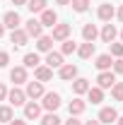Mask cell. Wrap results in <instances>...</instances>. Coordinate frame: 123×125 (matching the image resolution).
I'll use <instances>...</instances> for the list:
<instances>
[{"mask_svg":"<svg viewBox=\"0 0 123 125\" xmlns=\"http://www.w3.org/2000/svg\"><path fill=\"white\" fill-rule=\"evenodd\" d=\"M41 99H44V101H41V108H46L48 113H56V111L61 108V104H63L58 92H46Z\"/></svg>","mask_w":123,"mask_h":125,"instance_id":"cell-1","label":"cell"},{"mask_svg":"<svg viewBox=\"0 0 123 125\" xmlns=\"http://www.w3.org/2000/svg\"><path fill=\"white\" fill-rule=\"evenodd\" d=\"M113 84H116V75H113L111 70H104V72L97 75V87H99V89H111Z\"/></svg>","mask_w":123,"mask_h":125,"instance_id":"cell-2","label":"cell"},{"mask_svg":"<svg viewBox=\"0 0 123 125\" xmlns=\"http://www.w3.org/2000/svg\"><path fill=\"white\" fill-rule=\"evenodd\" d=\"M116 118H118V113H116V108H113V106H104V108L99 111V115H97V120H99L101 125L116 123Z\"/></svg>","mask_w":123,"mask_h":125,"instance_id":"cell-3","label":"cell"},{"mask_svg":"<svg viewBox=\"0 0 123 125\" xmlns=\"http://www.w3.org/2000/svg\"><path fill=\"white\" fill-rule=\"evenodd\" d=\"M10 82H15V87H19V84H27L29 79H27V67L24 65H17V67H12L10 70Z\"/></svg>","mask_w":123,"mask_h":125,"instance_id":"cell-4","label":"cell"},{"mask_svg":"<svg viewBox=\"0 0 123 125\" xmlns=\"http://www.w3.org/2000/svg\"><path fill=\"white\" fill-rule=\"evenodd\" d=\"M7 99H10V106H24V104H27V94L22 92V89H19V87H12V89H10V92H7Z\"/></svg>","mask_w":123,"mask_h":125,"instance_id":"cell-5","label":"cell"},{"mask_svg":"<svg viewBox=\"0 0 123 125\" xmlns=\"http://www.w3.org/2000/svg\"><path fill=\"white\" fill-rule=\"evenodd\" d=\"M2 24H5V29H19V24H22V17L17 10H10V12H5L2 17Z\"/></svg>","mask_w":123,"mask_h":125,"instance_id":"cell-6","label":"cell"},{"mask_svg":"<svg viewBox=\"0 0 123 125\" xmlns=\"http://www.w3.org/2000/svg\"><path fill=\"white\" fill-rule=\"evenodd\" d=\"M70 31H73V27L70 24H56L53 27V34H51V39L53 41H65V39H70Z\"/></svg>","mask_w":123,"mask_h":125,"instance_id":"cell-7","label":"cell"},{"mask_svg":"<svg viewBox=\"0 0 123 125\" xmlns=\"http://www.w3.org/2000/svg\"><path fill=\"white\" fill-rule=\"evenodd\" d=\"M97 17H99L101 22H111V19L116 17V7H113L111 2H101L99 10H97Z\"/></svg>","mask_w":123,"mask_h":125,"instance_id":"cell-8","label":"cell"},{"mask_svg":"<svg viewBox=\"0 0 123 125\" xmlns=\"http://www.w3.org/2000/svg\"><path fill=\"white\" fill-rule=\"evenodd\" d=\"M24 94H27V99H41L44 96V82H27V89H24Z\"/></svg>","mask_w":123,"mask_h":125,"instance_id":"cell-9","label":"cell"},{"mask_svg":"<svg viewBox=\"0 0 123 125\" xmlns=\"http://www.w3.org/2000/svg\"><path fill=\"white\" fill-rule=\"evenodd\" d=\"M58 77L63 79V82H70V79H75L77 77V65H73V62H63L61 67H58Z\"/></svg>","mask_w":123,"mask_h":125,"instance_id":"cell-10","label":"cell"},{"mask_svg":"<svg viewBox=\"0 0 123 125\" xmlns=\"http://www.w3.org/2000/svg\"><path fill=\"white\" fill-rule=\"evenodd\" d=\"M24 31H27V36H34V39L44 36V27H41V22H39V19H34V17L24 24Z\"/></svg>","mask_w":123,"mask_h":125,"instance_id":"cell-11","label":"cell"},{"mask_svg":"<svg viewBox=\"0 0 123 125\" xmlns=\"http://www.w3.org/2000/svg\"><path fill=\"white\" fill-rule=\"evenodd\" d=\"M39 118H41V106L34 101H27L24 104V120H39Z\"/></svg>","mask_w":123,"mask_h":125,"instance_id":"cell-12","label":"cell"},{"mask_svg":"<svg viewBox=\"0 0 123 125\" xmlns=\"http://www.w3.org/2000/svg\"><path fill=\"white\" fill-rule=\"evenodd\" d=\"M99 36H101V41H104V43H113V41H116V36H118V29H116L111 22H106V24H104V29L99 31Z\"/></svg>","mask_w":123,"mask_h":125,"instance_id":"cell-13","label":"cell"},{"mask_svg":"<svg viewBox=\"0 0 123 125\" xmlns=\"http://www.w3.org/2000/svg\"><path fill=\"white\" fill-rule=\"evenodd\" d=\"M39 22H41V27H51V29H53V27L58 24V12L46 7V10L41 12V19H39Z\"/></svg>","mask_w":123,"mask_h":125,"instance_id":"cell-14","label":"cell"},{"mask_svg":"<svg viewBox=\"0 0 123 125\" xmlns=\"http://www.w3.org/2000/svg\"><path fill=\"white\" fill-rule=\"evenodd\" d=\"M44 62H46L51 70H58V67L63 65V53H61V51H48V53H46V60H44Z\"/></svg>","mask_w":123,"mask_h":125,"instance_id":"cell-15","label":"cell"},{"mask_svg":"<svg viewBox=\"0 0 123 125\" xmlns=\"http://www.w3.org/2000/svg\"><path fill=\"white\" fill-rule=\"evenodd\" d=\"M89 79H85V77H75L73 79V92H75V96H82V94H87L89 92Z\"/></svg>","mask_w":123,"mask_h":125,"instance_id":"cell-16","label":"cell"},{"mask_svg":"<svg viewBox=\"0 0 123 125\" xmlns=\"http://www.w3.org/2000/svg\"><path fill=\"white\" fill-rule=\"evenodd\" d=\"M27 41H29V36H27L24 29H12V34H10V43H15V48L24 46Z\"/></svg>","mask_w":123,"mask_h":125,"instance_id":"cell-17","label":"cell"},{"mask_svg":"<svg viewBox=\"0 0 123 125\" xmlns=\"http://www.w3.org/2000/svg\"><path fill=\"white\" fill-rule=\"evenodd\" d=\"M111 65H113V58H111L109 53H101V55H97V60H94V67H97L99 72H104V70H111Z\"/></svg>","mask_w":123,"mask_h":125,"instance_id":"cell-18","label":"cell"},{"mask_svg":"<svg viewBox=\"0 0 123 125\" xmlns=\"http://www.w3.org/2000/svg\"><path fill=\"white\" fill-rule=\"evenodd\" d=\"M34 77H36V82H48L53 77V70L48 65H39V67H34Z\"/></svg>","mask_w":123,"mask_h":125,"instance_id":"cell-19","label":"cell"},{"mask_svg":"<svg viewBox=\"0 0 123 125\" xmlns=\"http://www.w3.org/2000/svg\"><path fill=\"white\" fill-rule=\"evenodd\" d=\"M94 51H97V46H94L92 41H85V43H82V46H77V55H80V58H82V60H87V58H92L94 55Z\"/></svg>","mask_w":123,"mask_h":125,"instance_id":"cell-20","label":"cell"},{"mask_svg":"<svg viewBox=\"0 0 123 125\" xmlns=\"http://www.w3.org/2000/svg\"><path fill=\"white\" fill-rule=\"evenodd\" d=\"M85 108H87V104L77 96V99H73L70 104H68V111H70V115H82L85 113Z\"/></svg>","mask_w":123,"mask_h":125,"instance_id":"cell-21","label":"cell"},{"mask_svg":"<svg viewBox=\"0 0 123 125\" xmlns=\"http://www.w3.org/2000/svg\"><path fill=\"white\" fill-rule=\"evenodd\" d=\"M36 51H39V53L53 51V39H51V36H39V39H36Z\"/></svg>","mask_w":123,"mask_h":125,"instance_id":"cell-22","label":"cell"},{"mask_svg":"<svg viewBox=\"0 0 123 125\" xmlns=\"http://www.w3.org/2000/svg\"><path fill=\"white\" fill-rule=\"evenodd\" d=\"M97 36H99V29L94 27L92 22L82 27V39H85V41H92V43H94V39H97Z\"/></svg>","mask_w":123,"mask_h":125,"instance_id":"cell-23","label":"cell"},{"mask_svg":"<svg viewBox=\"0 0 123 125\" xmlns=\"http://www.w3.org/2000/svg\"><path fill=\"white\" fill-rule=\"evenodd\" d=\"M87 99H89L92 104H101V101H104V89H99V87H89Z\"/></svg>","mask_w":123,"mask_h":125,"instance_id":"cell-24","label":"cell"},{"mask_svg":"<svg viewBox=\"0 0 123 125\" xmlns=\"http://www.w3.org/2000/svg\"><path fill=\"white\" fill-rule=\"evenodd\" d=\"M46 5H48L46 0H27V10L29 12H39V15L46 10Z\"/></svg>","mask_w":123,"mask_h":125,"instance_id":"cell-25","label":"cell"},{"mask_svg":"<svg viewBox=\"0 0 123 125\" xmlns=\"http://www.w3.org/2000/svg\"><path fill=\"white\" fill-rule=\"evenodd\" d=\"M39 65H41V58H39V53H36V51L24 55V67H27V70H29V67H39Z\"/></svg>","mask_w":123,"mask_h":125,"instance_id":"cell-26","label":"cell"},{"mask_svg":"<svg viewBox=\"0 0 123 125\" xmlns=\"http://www.w3.org/2000/svg\"><path fill=\"white\" fill-rule=\"evenodd\" d=\"M63 46H61V53L63 55H70V53H75L77 51V43L73 41V39H65V41H61Z\"/></svg>","mask_w":123,"mask_h":125,"instance_id":"cell-27","label":"cell"},{"mask_svg":"<svg viewBox=\"0 0 123 125\" xmlns=\"http://www.w3.org/2000/svg\"><path fill=\"white\" fill-rule=\"evenodd\" d=\"M12 118H15L12 106H0V123H10Z\"/></svg>","mask_w":123,"mask_h":125,"instance_id":"cell-28","label":"cell"},{"mask_svg":"<svg viewBox=\"0 0 123 125\" xmlns=\"http://www.w3.org/2000/svg\"><path fill=\"white\" fill-rule=\"evenodd\" d=\"M109 55L111 58H123V43H109Z\"/></svg>","mask_w":123,"mask_h":125,"instance_id":"cell-29","label":"cell"},{"mask_svg":"<svg viewBox=\"0 0 123 125\" xmlns=\"http://www.w3.org/2000/svg\"><path fill=\"white\" fill-rule=\"evenodd\" d=\"M111 96H113V101H123V82H116L111 87Z\"/></svg>","mask_w":123,"mask_h":125,"instance_id":"cell-30","label":"cell"},{"mask_svg":"<svg viewBox=\"0 0 123 125\" xmlns=\"http://www.w3.org/2000/svg\"><path fill=\"white\" fill-rule=\"evenodd\" d=\"M70 5H73V10H75V12H87L89 0H70Z\"/></svg>","mask_w":123,"mask_h":125,"instance_id":"cell-31","label":"cell"},{"mask_svg":"<svg viewBox=\"0 0 123 125\" xmlns=\"http://www.w3.org/2000/svg\"><path fill=\"white\" fill-rule=\"evenodd\" d=\"M41 125H61V118H58L56 113H46V115L41 118Z\"/></svg>","mask_w":123,"mask_h":125,"instance_id":"cell-32","label":"cell"},{"mask_svg":"<svg viewBox=\"0 0 123 125\" xmlns=\"http://www.w3.org/2000/svg\"><path fill=\"white\" fill-rule=\"evenodd\" d=\"M111 72H113V75H123V58H116V60H113Z\"/></svg>","mask_w":123,"mask_h":125,"instance_id":"cell-33","label":"cell"},{"mask_svg":"<svg viewBox=\"0 0 123 125\" xmlns=\"http://www.w3.org/2000/svg\"><path fill=\"white\" fill-rule=\"evenodd\" d=\"M7 62H10V53L7 51H0V67H7Z\"/></svg>","mask_w":123,"mask_h":125,"instance_id":"cell-34","label":"cell"},{"mask_svg":"<svg viewBox=\"0 0 123 125\" xmlns=\"http://www.w3.org/2000/svg\"><path fill=\"white\" fill-rule=\"evenodd\" d=\"M5 99H7V87L0 82V101H5Z\"/></svg>","mask_w":123,"mask_h":125,"instance_id":"cell-35","label":"cell"},{"mask_svg":"<svg viewBox=\"0 0 123 125\" xmlns=\"http://www.w3.org/2000/svg\"><path fill=\"white\" fill-rule=\"evenodd\" d=\"M10 125H27V120H24V118H12Z\"/></svg>","mask_w":123,"mask_h":125,"instance_id":"cell-36","label":"cell"},{"mask_svg":"<svg viewBox=\"0 0 123 125\" xmlns=\"http://www.w3.org/2000/svg\"><path fill=\"white\" fill-rule=\"evenodd\" d=\"M63 125H82V123H80V120H77L75 115H70V120H65V123H63Z\"/></svg>","mask_w":123,"mask_h":125,"instance_id":"cell-37","label":"cell"},{"mask_svg":"<svg viewBox=\"0 0 123 125\" xmlns=\"http://www.w3.org/2000/svg\"><path fill=\"white\" fill-rule=\"evenodd\" d=\"M116 17H118V19H121V22H123V5H121V7H118V10H116Z\"/></svg>","mask_w":123,"mask_h":125,"instance_id":"cell-38","label":"cell"},{"mask_svg":"<svg viewBox=\"0 0 123 125\" xmlns=\"http://www.w3.org/2000/svg\"><path fill=\"white\" fill-rule=\"evenodd\" d=\"M85 125H101V123H99V120L94 118V120H87V123H85Z\"/></svg>","mask_w":123,"mask_h":125,"instance_id":"cell-39","label":"cell"},{"mask_svg":"<svg viewBox=\"0 0 123 125\" xmlns=\"http://www.w3.org/2000/svg\"><path fill=\"white\" fill-rule=\"evenodd\" d=\"M2 36H5V24L0 22V39H2Z\"/></svg>","mask_w":123,"mask_h":125,"instance_id":"cell-40","label":"cell"},{"mask_svg":"<svg viewBox=\"0 0 123 125\" xmlns=\"http://www.w3.org/2000/svg\"><path fill=\"white\" fill-rule=\"evenodd\" d=\"M58 5H70V0H56Z\"/></svg>","mask_w":123,"mask_h":125,"instance_id":"cell-41","label":"cell"},{"mask_svg":"<svg viewBox=\"0 0 123 125\" xmlns=\"http://www.w3.org/2000/svg\"><path fill=\"white\" fill-rule=\"evenodd\" d=\"M15 5H27V0H12Z\"/></svg>","mask_w":123,"mask_h":125,"instance_id":"cell-42","label":"cell"},{"mask_svg":"<svg viewBox=\"0 0 123 125\" xmlns=\"http://www.w3.org/2000/svg\"><path fill=\"white\" fill-rule=\"evenodd\" d=\"M116 125H123V115H118V118H116Z\"/></svg>","mask_w":123,"mask_h":125,"instance_id":"cell-43","label":"cell"},{"mask_svg":"<svg viewBox=\"0 0 123 125\" xmlns=\"http://www.w3.org/2000/svg\"><path fill=\"white\" fill-rule=\"evenodd\" d=\"M118 34H121V43H123V29H121V31H118Z\"/></svg>","mask_w":123,"mask_h":125,"instance_id":"cell-44","label":"cell"}]
</instances>
